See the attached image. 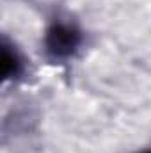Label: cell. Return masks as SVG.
I'll use <instances>...</instances> for the list:
<instances>
[{
	"mask_svg": "<svg viewBox=\"0 0 151 153\" xmlns=\"http://www.w3.org/2000/svg\"><path fill=\"white\" fill-rule=\"evenodd\" d=\"M139 153H151V150H144V152H139Z\"/></svg>",
	"mask_w": 151,
	"mask_h": 153,
	"instance_id": "3",
	"label": "cell"
},
{
	"mask_svg": "<svg viewBox=\"0 0 151 153\" xmlns=\"http://www.w3.org/2000/svg\"><path fill=\"white\" fill-rule=\"evenodd\" d=\"M25 73V61L18 48L9 41L2 38V75L4 80H16Z\"/></svg>",
	"mask_w": 151,
	"mask_h": 153,
	"instance_id": "2",
	"label": "cell"
},
{
	"mask_svg": "<svg viewBox=\"0 0 151 153\" xmlns=\"http://www.w3.org/2000/svg\"><path fill=\"white\" fill-rule=\"evenodd\" d=\"M82 41H84L82 30L75 23L53 22L52 25H48V29L44 32L43 46H44V52L52 59L66 61V59H71L78 52Z\"/></svg>",
	"mask_w": 151,
	"mask_h": 153,
	"instance_id": "1",
	"label": "cell"
}]
</instances>
